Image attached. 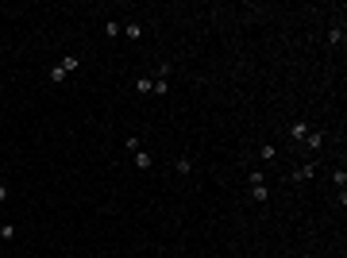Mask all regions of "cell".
<instances>
[{
  "instance_id": "9",
  "label": "cell",
  "mask_w": 347,
  "mask_h": 258,
  "mask_svg": "<svg viewBox=\"0 0 347 258\" xmlns=\"http://www.w3.org/2000/svg\"><path fill=\"white\" fill-rule=\"evenodd\" d=\"M135 170H151V154L147 150H135Z\"/></svg>"
},
{
  "instance_id": "17",
  "label": "cell",
  "mask_w": 347,
  "mask_h": 258,
  "mask_svg": "<svg viewBox=\"0 0 347 258\" xmlns=\"http://www.w3.org/2000/svg\"><path fill=\"white\" fill-rule=\"evenodd\" d=\"M151 89H155V81H151V77H139V81H135V93H151Z\"/></svg>"
},
{
  "instance_id": "8",
  "label": "cell",
  "mask_w": 347,
  "mask_h": 258,
  "mask_svg": "<svg viewBox=\"0 0 347 258\" xmlns=\"http://www.w3.org/2000/svg\"><path fill=\"white\" fill-rule=\"evenodd\" d=\"M58 66H62V70H66V73H73V70H77V66H81V58H77V54H66V58H62V62H58Z\"/></svg>"
},
{
  "instance_id": "14",
  "label": "cell",
  "mask_w": 347,
  "mask_h": 258,
  "mask_svg": "<svg viewBox=\"0 0 347 258\" xmlns=\"http://www.w3.org/2000/svg\"><path fill=\"white\" fill-rule=\"evenodd\" d=\"M0 239H4V243H12V239H15V228H12V224H0Z\"/></svg>"
},
{
  "instance_id": "16",
  "label": "cell",
  "mask_w": 347,
  "mask_h": 258,
  "mask_svg": "<svg viewBox=\"0 0 347 258\" xmlns=\"http://www.w3.org/2000/svg\"><path fill=\"white\" fill-rule=\"evenodd\" d=\"M46 77L58 85V81H66V70H62V66H50V73H46Z\"/></svg>"
},
{
  "instance_id": "10",
  "label": "cell",
  "mask_w": 347,
  "mask_h": 258,
  "mask_svg": "<svg viewBox=\"0 0 347 258\" xmlns=\"http://www.w3.org/2000/svg\"><path fill=\"white\" fill-rule=\"evenodd\" d=\"M151 81H155V89H151V93H159V97H166V93H170V81H162V77H151Z\"/></svg>"
},
{
  "instance_id": "12",
  "label": "cell",
  "mask_w": 347,
  "mask_h": 258,
  "mask_svg": "<svg viewBox=\"0 0 347 258\" xmlns=\"http://www.w3.org/2000/svg\"><path fill=\"white\" fill-rule=\"evenodd\" d=\"M332 181H336V185H340V189L347 185V170H344V166H336V170H332Z\"/></svg>"
},
{
  "instance_id": "15",
  "label": "cell",
  "mask_w": 347,
  "mask_h": 258,
  "mask_svg": "<svg viewBox=\"0 0 347 258\" xmlns=\"http://www.w3.org/2000/svg\"><path fill=\"white\" fill-rule=\"evenodd\" d=\"M124 35H128V39H143V27H139V23H128V27H124Z\"/></svg>"
},
{
  "instance_id": "1",
  "label": "cell",
  "mask_w": 347,
  "mask_h": 258,
  "mask_svg": "<svg viewBox=\"0 0 347 258\" xmlns=\"http://www.w3.org/2000/svg\"><path fill=\"white\" fill-rule=\"evenodd\" d=\"M305 135H309V120H301V116H297V120L289 124V139H293V143H301Z\"/></svg>"
},
{
  "instance_id": "5",
  "label": "cell",
  "mask_w": 347,
  "mask_h": 258,
  "mask_svg": "<svg viewBox=\"0 0 347 258\" xmlns=\"http://www.w3.org/2000/svg\"><path fill=\"white\" fill-rule=\"evenodd\" d=\"M174 173H177V177H189V173H193V162H189V158H177V162H174Z\"/></svg>"
},
{
  "instance_id": "13",
  "label": "cell",
  "mask_w": 347,
  "mask_h": 258,
  "mask_svg": "<svg viewBox=\"0 0 347 258\" xmlns=\"http://www.w3.org/2000/svg\"><path fill=\"white\" fill-rule=\"evenodd\" d=\"M247 181H251V185H266V173H262V170H251V173H247Z\"/></svg>"
},
{
  "instance_id": "19",
  "label": "cell",
  "mask_w": 347,
  "mask_h": 258,
  "mask_svg": "<svg viewBox=\"0 0 347 258\" xmlns=\"http://www.w3.org/2000/svg\"><path fill=\"white\" fill-rule=\"evenodd\" d=\"M328 39H332V43L340 46V43H344V27H332V31H328Z\"/></svg>"
},
{
  "instance_id": "2",
  "label": "cell",
  "mask_w": 347,
  "mask_h": 258,
  "mask_svg": "<svg viewBox=\"0 0 347 258\" xmlns=\"http://www.w3.org/2000/svg\"><path fill=\"white\" fill-rule=\"evenodd\" d=\"M309 177H317V162H305L293 170V181H309Z\"/></svg>"
},
{
  "instance_id": "6",
  "label": "cell",
  "mask_w": 347,
  "mask_h": 258,
  "mask_svg": "<svg viewBox=\"0 0 347 258\" xmlns=\"http://www.w3.org/2000/svg\"><path fill=\"white\" fill-rule=\"evenodd\" d=\"M259 158H262V162H274V158H278V146H274V143H262V146H259Z\"/></svg>"
},
{
  "instance_id": "7",
  "label": "cell",
  "mask_w": 347,
  "mask_h": 258,
  "mask_svg": "<svg viewBox=\"0 0 347 258\" xmlns=\"http://www.w3.org/2000/svg\"><path fill=\"white\" fill-rule=\"evenodd\" d=\"M124 146H128L131 154H135V150H143V135H124Z\"/></svg>"
},
{
  "instance_id": "4",
  "label": "cell",
  "mask_w": 347,
  "mask_h": 258,
  "mask_svg": "<svg viewBox=\"0 0 347 258\" xmlns=\"http://www.w3.org/2000/svg\"><path fill=\"white\" fill-rule=\"evenodd\" d=\"M251 201L266 204V201H270V189H266V185H251Z\"/></svg>"
},
{
  "instance_id": "18",
  "label": "cell",
  "mask_w": 347,
  "mask_h": 258,
  "mask_svg": "<svg viewBox=\"0 0 347 258\" xmlns=\"http://www.w3.org/2000/svg\"><path fill=\"white\" fill-rule=\"evenodd\" d=\"M170 73H174V66H170V62H162V66H159V73H155V77H162V81H170Z\"/></svg>"
},
{
  "instance_id": "3",
  "label": "cell",
  "mask_w": 347,
  "mask_h": 258,
  "mask_svg": "<svg viewBox=\"0 0 347 258\" xmlns=\"http://www.w3.org/2000/svg\"><path fill=\"white\" fill-rule=\"evenodd\" d=\"M324 139H328V135H320V131H309L301 143H309V150H320V146H324Z\"/></svg>"
},
{
  "instance_id": "20",
  "label": "cell",
  "mask_w": 347,
  "mask_h": 258,
  "mask_svg": "<svg viewBox=\"0 0 347 258\" xmlns=\"http://www.w3.org/2000/svg\"><path fill=\"white\" fill-rule=\"evenodd\" d=\"M0 201H8V185L4 181H0Z\"/></svg>"
},
{
  "instance_id": "11",
  "label": "cell",
  "mask_w": 347,
  "mask_h": 258,
  "mask_svg": "<svg viewBox=\"0 0 347 258\" xmlns=\"http://www.w3.org/2000/svg\"><path fill=\"white\" fill-rule=\"evenodd\" d=\"M120 31H124V27H120L116 19H108V23H104V35H108V39H120Z\"/></svg>"
}]
</instances>
